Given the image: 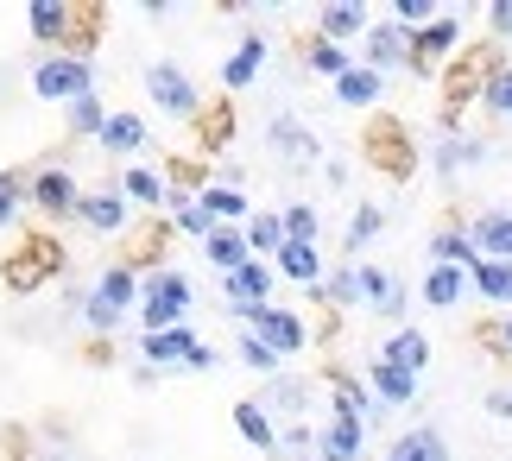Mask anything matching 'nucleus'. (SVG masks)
I'll list each match as a JSON object with an SVG mask.
<instances>
[{
  "label": "nucleus",
  "instance_id": "obj_38",
  "mask_svg": "<svg viewBox=\"0 0 512 461\" xmlns=\"http://www.w3.org/2000/svg\"><path fill=\"white\" fill-rule=\"evenodd\" d=\"M304 64L317 70V76H329V83H342V76L354 70V57H348V45H329V38H310V45H304Z\"/></svg>",
  "mask_w": 512,
  "mask_h": 461
},
{
  "label": "nucleus",
  "instance_id": "obj_50",
  "mask_svg": "<svg viewBox=\"0 0 512 461\" xmlns=\"http://www.w3.org/2000/svg\"><path fill=\"white\" fill-rule=\"evenodd\" d=\"M500 354L512 360V316H506V323H500Z\"/></svg>",
  "mask_w": 512,
  "mask_h": 461
},
{
  "label": "nucleus",
  "instance_id": "obj_27",
  "mask_svg": "<svg viewBox=\"0 0 512 461\" xmlns=\"http://www.w3.org/2000/svg\"><path fill=\"white\" fill-rule=\"evenodd\" d=\"M380 95H386V76L367 70V64H354L342 83H336V102L342 108H380Z\"/></svg>",
  "mask_w": 512,
  "mask_h": 461
},
{
  "label": "nucleus",
  "instance_id": "obj_18",
  "mask_svg": "<svg viewBox=\"0 0 512 461\" xmlns=\"http://www.w3.org/2000/svg\"><path fill=\"white\" fill-rule=\"evenodd\" d=\"M468 240L481 247V259H512V209H481L468 222Z\"/></svg>",
  "mask_w": 512,
  "mask_h": 461
},
{
  "label": "nucleus",
  "instance_id": "obj_46",
  "mask_svg": "<svg viewBox=\"0 0 512 461\" xmlns=\"http://www.w3.org/2000/svg\"><path fill=\"white\" fill-rule=\"evenodd\" d=\"M487 32H494V38H512V0H494V7H487Z\"/></svg>",
  "mask_w": 512,
  "mask_h": 461
},
{
  "label": "nucleus",
  "instance_id": "obj_15",
  "mask_svg": "<svg viewBox=\"0 0 512 461\" xmlns=\"http://www.w3.org/2000/svg\"><path fill=\"white\" fill-rule=\"evenodd\" d=\"M373 13L361 7V0H329V7L317 13V38H329V45H348V38H367Z\"/></svg>",
  "mask_w": 512,
  "mask_h": 461
},
{
  "label": "nucleus",
  "instance_id": "obj_2",
  "mask_svg": "<svg viewBox=\"0 0 512 461\" xmlns=\"http://www.w3.org/2000/svg\"><path fill=\"white\" fill-rule=\"evenodd\" d=\"M140 285H146V278L133 272V266H108L102 278H95V291H89L76 310H83V323H89L95 335H114V329H121V316L140 304Z\"/></svg>",
  "mask_w": 512,
  "mask_h": 461
},
{
  "label": "nucleus",
  "instance_id": "obj_12",
  "mask_svg": "<svg viewBox=\"0 0 512 461\" xmlns=\"http://www.w3.org/2000/svg\"><path fill=\"white\" fill-rule=\"evenodd\" d=\"M76 222H83L89 234H127V228H133V203H127L121 190H83Z\"/></svg>",
  "mask_w": 512,
  "mask_h": 461
},
{
  "label": "nucleus",
  "instance_id": "obj_20",
  "mask_svg": "<svg viewBox=\"0 0 512 461\" xmlns=\"http://www.w3.org/2000/svg\"><path fill=\"white\" fill-rule=\"evenodd\" d=\"M222 291H228V310L234 304H266V297H272V266H266V259H247L241 272L222 278Z\"/></svg>",
  "mask_w": 512,
  "mask_h": 461
},
{
  "label": "nucleus",
  "instance_id": "obj_8",
  "mask_svg": "<svg viewBox=\"0 0 512 461\" xmlns=\"http://www.w3.org/2000/svg\"><path fill=\"white\" fill-rule=\"evenodd\" d=\"M456 51H462V13L456 7H449L443 19H430L424 32H411V70H418V76H430L437 64H449Z\"/></svg>",
  "mask_w": 512,
  "mask_h": 461
},
{
  "label": "nucleus",
  "instance_id": "obj_1",
  "mask_svg": "<svg viewBox=\"0 0 512 461\" xmlns=\"http://www.w3.org/2000/svg\"><path fill=\"white\" fill-rule=\"evenodd\" d=\"M64 266H70V253H64V240H57V234H26V240H19V253L0 266V278H7L13 297H32L38 285H51Z\"/></svg>",
  "mask_w": 512,
  "mask_h": 461
},
{
  "label": "nucleus",
  "instance_id": "obj_37",
  "mask_svg": "<svg viewBox=\"0 0 512 461\" xmlns=\"http://www.w3.org/2000/svg\"><path fill=\"white\" fill-rule=\"evenodd\" d=\"M247 253L253 259H279L285 253V222L279 215H247Z\"/></svg>",
  "mask_w": 512,
  "mask_h": 461
},
{
  "label": "nucleus",
  "instance_id": "obj_33",
  "mask_svg": "<svg viewBox=\"0 0 512 461\" xmlns=\"http://www.w3.org/2000/svg\"><path fill=\"white\" fill-rule=\"evenodd\" d=\"M26 190H32V171H13V165L0 171V234L19 228V215L32 209V196H26Z\"/></svg>",
  "mask_w": 512,
  "mask_h": 461
},
{
  "label": "nucleus",
  "instance_id": "obj_9",
  "mask_svg": "<svg viewBox=\"0 0 512 461\" xmlns=\"http://www.w3.org/2000/svg\"><path fill=\"white\" fill-rule=\"evenodd\" d=\"M367 158L380 165L392 184H405L411 171H418V152H411V133L399 127V120H373V133H367Z\"/></svg>",
  "mask_w": 512,
  "mask_h": 461
},
{
  "label": "nucleus",
  "instance_id": "obj_40",
  "mask_svg": "<svg viewBox=\"0 0 512 461\" xmlns=\"http://www.w3.org/2000/svg\"><path fill=\"white\" fill-rule=\"evenodd\" d=\"M64 120H70L76 139H102V127H108V102H102V95H83V102L64 108Z\"/></svg>",
  "mask_w": 512,
  "mask_h": 461
},
{
  "label": "nucleus",
  "instance_id": "obj_6",
  "mask_svg": "<svg viewBox=\"0 0 512 461\" xmlns=\"http://www.w3.org/2000/svg\"><path fill=\"white\" fill-rule=\"evenodd\" d=\"M146 95H152V108H165L171 120H196V114H203V89H196L190 70L171 64V57H152V64H146Z\"/></svg>",
  "mask_w": 512,
  "mask_h": 461
},
{
  "label": "nucleus",
  "instance_id": "obj_24",
  "mask_svg": "<svg viewBox=\"0 0 512 461\" xmlns=\"http://www.w3.org/2000/svg\"><path fill=\"white\" fill-rule=\"evenodd\" d=\"M430 259H437V266H456V272H475L481 247L468 240V228H437V234H430Z\"/></svg>",
  "mask_w": 512,
  "mask_h": 461
},
{
  "label": "nucleus",
  "instance_id": "obj_51",
  "mask_svg": "<svg viewBox=\"0 0 512 461\" xmlns=\"http://www.w3.org/2000/svg\"><path fill=\"white\" fill-rule=\"evenodd\" d=\"M373 461H386V455H373Z\"/></svg>",
  "mask_w": 512,
  "mask_h": 461
},
{
  "label": "nucleus",
  "instance_id": "obj_36",
  "mask_svg": "<svg viewBox=\"0 0 512 461\" xmlns=\"http://www.w3.org/2000/svg\"><path fill=\"white\" fill-rule=\"evenodd\" d=\"M121 196H127V203H146V209H165V203H171L165 177H159V171H146V165H133V171L121 177Z\"/></svg>",
  "mask_w": 512,
  "mask_h": 461
},
{
  "label": "nucleus",
  "instance_id": "obj_17",
  "mask_svg": "<svg viewBox=\"0 0 512 461\" xmlns=\"http://www.w3.org/2000/svg\"><path fill=\"white\" fill-rule=\"evenodd\" d=\"M266 51H272L266 38H260V32H247L241 45L228 51V64H222V89H228V95H241V89H253V76H260V64H266Z\"/></svg>",
  "mask_w": 512,
  "mask_h": 461
},
{
  "label": "nucleus",
  "instance_id": "obj_22",
  "mask_svg": "<svg viewBox=\"0 0 512 461\" xmlns=\"http://www.w3.org/2000/svg\"><path fill=\"white\" fill-rule=\"evenodd\" d=\"M367 392L380 398V405H411V398H418V379H411V373H399L392 360H380V354H373V367H367Z\"/></svg>",
  "mask_w": 512,
  "mask_h": 461
},
{
  "label": "nucleus",
  "instance_id": "obj_7",
  "mask_svg": "<svg viewBox=\"0 0 512 461\" xmlns=\"http://www.w3.org/2000/svg\"><path fill=\"white\" fill-rule=\"evenodd\" d=\"M32 209L45 215V222H76V203H83V184H76L70 165H38L32 171Z\"/></svg>",
  "mask_w": 512,
  "mask_h": 461
},
{
  "label": "nucleus",
  "instance_id": "obj_30",
  "mask_svg": "<svg viewBox=\"0 0 512 461\" xmlns=\"http://www.w3.org/2000/svg\"><path fill=\"white\" fill-rule=\"evenodd\" d=\"M196 203H203V215H209V222H222V228H241L247 215H253V209H247V196H241V190H228L222 177H215V184L196 196Z\"/></svg>",
  "mask_w": 512,
  "mask_h": 461
},
{
  "label": "nucleus",
  "instance_id": "obj_48",
  "mask_svg": "<svg viewBox=\"0 0 512 461\" xmlns=\"http://www.w3.org/2000/svg\"><path fill=\"white\" fill-rule=\"evenodd\" d=\"M285 443H291V449H317V436H310L304 424H291V430H285Z\"/></svg>",
  "mask_w": 512,
  "mask_h": 461
},
{
  "label": "nucleus",
  "instance_id": "obj_41",
  "mask_svg": "<svg viewBox=\"0 0 512 461\" xmlns=\"http://www.w3.org/2000/svg\"><path fill=\"white\" fill-rule=\"evenodd\" d=\"M279 222H285V240H291V247H317V234H323V222H317V209H310V203L279 209Z\"/></svg>",
  "mask_w": 512,
  "mask_h": 461
},
{
  "label": "nucleus",
  "instance_id": "obj_44",
  "mask_svg": "<svg viewBox=\"0 0 512 461\" xmlns=\"http://www.w3.org/2000/svg\"><path fill=\"white\" fill-rule=\"evenodd\" d=\"M171 234L209 240V234H215V222H209V215H203V203H196V196H190V203H177V209H171Z\"/></svg>",
  "mask_w": 512,
  "mask_h": 461
},
{
  "label": "nucleus",
  "instance_id": "obj_23",
  "mask_svg": "<svg viewBox=\"0 0 512 461\" xmlns=\"http://www.w3.org/2000/svg\"><path fill=\"white\" fill-rule=\"evenodd\" d=\"M380 360H392L399 373L418 379V373L430 367V335H424V329H392V342L380 348Z\"/></svg>",
  "mask_w": 512,
  "mask_h": 461
},
{
  "label": "nucleus",
  "instance_id": "obj_35",
  "mask_svg": "<svg viewBox=\"0 0 512 461\" xmlns=\"http://www.w3.org/2000/svg\"><path fill=\"white\" fill-rule=\"evenodd\" d=\"M367 379H354V373H329V405H336V417H361V424H367Z\"/></svg>",
  "mask_w": 512,
  "mask_h": 461
},
{
  "label": "nucleus",
  "instance_id": "obj_25",
  "mask_svg": "<svg viewBox=\"0 0 512 461\" xmlns=\"http://www.w3.org/2000/svg\"><path fill=\"white\" fill-rule=\"evenodd\" d=\"M272 272L291 278V285H304V291H317L323 285V247H291L285 240V253L272 259Z\"/></svg>",
  "mask_w": 512,
  "mask_h": 461
},
{
  "label": "nucleus",
  "instance_id": "obj_14",
  "mask_svg": "<svg viewBox=\"0 0 512 461\" xmlns=\"http://www.w3.org/2000/svg\"><path fill=\"white\" fill-rule=\"evenodd\" d=\"M367 424L361 417H329L317 436V461H367Z\"/></svg>",
  "mask_w": 512,
  "mask_h": 461
},
{
  "label": "nucleus",
  "instance_id": "obj_28",
  "mask_svg": "<svg viewBox=\"0 0 512 461\" xmlns=\"http://www.w3.org/2000/svg\"><path fill=\"white\" fill-rule=\"evenodd\" d=\"M418 297H424L430 310H456L462 297H468V272H456V266H430V272H424V291H418Z\"/></svg>",
  "mask_w": 512,
  "mask_h": 461
},
{
  "label": "nucleus",
  "instance_id": "obj_5",
  "mask_svg": "<svg viewBox=\"0 0 512 461\" xmlns=\"http://www.w3.org/2000/svg\"><path fill=\"white\" fill-rule=\"evenodd\" d=\"M234 323H247L279 360H291V354L310 348V329H304L298 310H279V304H234Z\"/></svg>",
  "mask_w": 512,
  "mask_h": 461
},
{
  "label": "nucleus",
  "instance_id": "obj_31",
  "mask_svg": "<svg viewBox=\"0 0 512 461\" xmlns=\"http://www.w3.org/2000/svg\"><path fill=\"white\" fill-rule=\"evenodd\" d=\"M317 304H329V310H354L361 304V266H336V272H323V285L310 291Z\"/></svg>",
  "mask_w": 512,
  "mask_h": 461
},
{
  "label": "nucleus",
  "instance_id": "obj_43",
  "mask_svg": "<svg viewBox=\"0 0 512 461\" xmlns=\"http://www.w3.org/2000/svg\"><path fill=\"white\" fill-rule=\"evenodd\" d=\"M234 348H241V367L266 373V379H279V367H285V360L272 354V348H266V342H260V335H253V329H247V335H241V342H234Z\"/></svg>",
  "mask_w": 512,
  "mask_h": 461
},
{
  "label": "nucleus",
  "instance_id": "obj_47",
  "mask_svg": "<svg viewBox=\"0 0 512 461\" xmlns=\"http://www.w3.org/2000/svg\"><path fill=\"white\" fill-rule=\"evenodd\" d=\"M481 405H487V417H500V424H506V417H512V392H506V386H494V392L481 398Z\"/></svg>",
  "mask_w": 512,
  "mask_h": 461
},
{
  "label": "nucleus",
  "instance_id": "obj_21",
  "mask_svg": "<svg viewBox=\"0 0 512 461\" xmlns=\"http://www.w3.org/2000/svg\"><path fill=\"white\" fill-rule=\"evenodd\" d=\"M203 259H209V266L222 272V278H228V272H241L247 259H253V253H247V228H222V222H215V234L203 240Z\"/></svg>",
  "mask_w": 512,
  "mask_h": 461
},
{
  "label": "nucleus",
  "instance_id": "obj_11",
  "mask_svg": "<svg viewBox=\"0 0 512 461\" xmlns=\"http://www.w3.org/2000/svg\"><path fill=\"white\" fill-rule=\"evenodd\" d=\"M361 64L367 70H411V32L405 26H392V19H373L367 38H361Z\"/></svg>",
  "mask_w": 512,
  "mask_h": 461
},
{
  "label": "nucleus",
  "instance_id": "obj_34",
  "mask_svg": "<svg viewBox=\"0 0 512 461\" xmlns=\"http://www.w3.org/2000/svg\"><path fill=\"white\" fill-rule=\"evenodd\" d=\"M190 127H196V139H203L196 152H222L228 133H234V102H203V114H196Z\"/></svg>",
  "mask_w": 512,
  "mask_h": 461
},
{
  "label": "nucleus",
  "instance_id": "obj_49",
  "mask_svg": "<svg viewBox=\"0 0 512 461\" xmlns=\"http://www.w3.org/2000/svg\"><path fill=\"white\" fill-rule=\"evenodd\" d=\"M184 367H190V373H209V367H215V348H196V354L184 360Z\"/></svg>",
  "mask_w": 512,
  "mask_h": 461
},
{
  "label": "nucleus",
  "instance_id": "obj_29",
  "mask_svg": "<svg viewBox=\"0 0 512 461\" xmlns=\"http://www.w3.org/2000/svg\"><path fill=\"white\" fill-rule=\"evenodd\" d=\"M234 430H241L253 449H266V455L279 449V430H272V417H266L260 398H234Z\"/></svg>",
  "mask_w": 512,
  "mask_h": 461
},
{
  "label": "nucleus",
  "instance_id": "obj_42",
  "mask_svg": "<svg viewBox=\"0 0 512 461\" xmlns=\"http://www.w3.org/2000/svg\"><path fill=\"white\" fill-rule=\"evenodd\" d=\"M481 108H487V114H500V120H512V64H494V70H487V83H481Z\"/></svg>",
  "mask_w": 512,
  "mask_h": 461
},
{
  "label": "nucleus",
  "instance_id": "obj_45",
  "mask_svg": "<svg viewBox=\"0 0 512 461\" xmlns=\"http://www.w3.org/2000/svg\"><path fill=\"white\" fill-rule=\"evenodd\" d=\"M266 398H272V405H285V411H298L304 405V379H272Z\"/></svg>",
  "mask_w": 512,
  "mask_h": 461
},
{
  "label": "nucleus",
  "instance_id": "obj_32",
  "mask_svg": "<svg viewBox=\"0 0 512 461\" xmlns=\"http://www.w3.org/2000/svg\"><path fill=\"white\" fill-rule=\"evenodd\" d=\"M468 291L487 297V304H512V259H481L468 272Z\"/></svg>",
  "mask_w": 512,
  "mask_h": 461
},
{
  "label": "nucleus",
  "instance_id": "obj_10",
  "mask_svg": "<svg viewBox=\"0 0 512 461\" xmlns=\"http://www.w3.org/2000/svg\"><path fill=\"white\" fill-rule=\"evenodd\" d=\"M266 146L285 158V165H323V139L304 127L298 114H272L266 120Z\"/></svg>",
  "mask_w": 512,
  "mask_h": 461
},
{
  "label": "nucleus",
  "instance_id": "obj_39",
  "mask_svg": "<svg viewBox=\"0 0 512 461\" xmlns=\"http://www.w3.org/2000/svg\"><path fill=\"white\" fill-rule=\"evenodd\" d=\"M380 228H386V209H380V203H361V209H354L348 240H342V247H348V259H361V253L373 247V240H380Z\"/></svg>",
  "mask_w": 512,
  "mask_h": 461
},
{
  "label": "nucleus",
  "instance_id": "obj_16",
  "mask_svg": "<svg viewBox=\"0 0 512 461\" xmlns=\"http://www.w3.org/2000/svg\"><path fill=\"white\" fill-rule=\"evenodd\" d=\"M95 146L114 152V158H133V152L152 146V133H146V120L133 114V108H108V127H102V139H95Z\"/></svg>",
  "mask_w": 512,
  "mask_h": 461
},
{
  "label": "nucleus",
  "instance_id": "obj_13",
  "mask_svg": "<svg viewBox=\"0 0 512 461\" xmlns=\"http://www.w3.org/2000/svg\"><path fill=\"white\" fill-rule=\"evenodd\" d=\"M196 348H203V335H196L190 323H177V329H159V335H146V342H140V360H146V367L152 373H177V367H184V360L196 354Z\"/></svg>",
  "mask_w": 512,
  "mask_h": 461
},
{
  "label": "nucleus",
  "instance_id": "obj_26",
  "mask_svg": "<svg viewBox=\"0 0 512 461\" xmlns=\"http://www.w3.org/2000/svg\"><path fill=\"white\" fill-rule=\"evenodd\" d=\"M386 461H456V455H449V443H443V430H430V424H418V430H405L399 443L386 449Z\"/></svg>",
  "mask_w": 512,
  "mask_h": 461
},
{
  "label": "nucleus",
  "instance_id": "obj_3",
  "mask_svg": "<svg viewBox=\"0 0 512 461\" xmlns=\"http://www.w3.org/2000/svg\"><path fill=\"white\" fill-rule=\"evenodd\" d=\"M32 95H38V102H57V108H70V102H83V95H95L89 57H70V51L38 57V64H32Z\"/></svg>",
  "mask_w": 512,
  "mask_h": 461
},
{
  "label": "nucleus",
  "instance_id": "obj_4",
  "mask_svg": "<svg viewBox=\"0 0 512 461\" xmlns=\"http://www.w3.org/2000/svg\"><path fill=\"white\" fill-rule=\"evenodd\" d=\"M190 304H196V291H190L184 272H152L140 285V323H146V335L190 323Z\"/></svg>",
  "mask_w": 512,
  "mask_h": 461
},
{
  "label": "nucleus",
  "instance_id": "obj_19",
  "mask_svg": "<svg viewBox=\"0 0 512 461\" xmlns=\"http://www.w3.org/2000/svg\"><path fill=\"white\" fill-rule=\"evenodd\" d=\"M430 165H437V177H456V171H475V165H487V139H475V133H449L437 152H430Z\"/></svg>",
  "mask_w": 512,
  "mask_h": 461
}]
</instances>
